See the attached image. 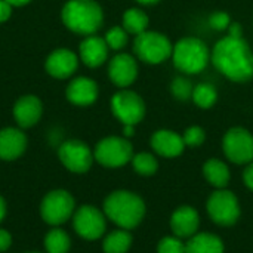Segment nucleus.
<instances>
[{
  "mask_svg": "<svg viewBox=\"0 0 253 253\" xmlns=\"http://www.w3.org/2000/svg\"><path fill=\"white\" fill-rule=\"evenodd\" d=\"M208 212L215 224L224 227L233 225L240 216L239 200L231 191L218 190L208 200Z\"/></svg>",
  "mask_w": 253,
  "mask_h": 253,
  "instance_id": "obj_8",
  "label": "nucleus"
},
{
  "mask_svg": "<svg viewBox=\"0 0 253 253\" xmlns=\"http://www.w3.org/2000/svg\"><path fill=\"white\" fill-rule=\"evenodd\" d=\"M123 133H125V136H132V135L135 133V126H132V125H125Z\"/></svg>",
  "mask_w": 253,
  "mask_h": 253,
  "instance_id": "obj_38",
  "label": "nucleus"
},
{
  "mask_svg": "<svg viewBox=\"0 0 253 253\" xmlns=\"http://www.w3.org/2000/svg\"><path fill=\"white\" fill-rule=\"evenodd\" d=\"M231 24V18L227 12H215L209 16V25L213 30L222 31L225 28H228Z\"/></svg>",
  "mask_w": 253,
  "mask_h": 253,
  "instance_id": "obj_32",
  "label": "nucleus"
},
{
  "mask_svg": "<svg viewBox=\"0 0 253 253\" xmlns=\"http://www.w3.org/2000/svg\"><path fill=\"white\" fill-rule=\"evenodd\" d=\"M4 216H6V202L0 196V222L4 219Z\"/></svg>",
  "mask_w": 253,
  "mask_h": 253,
  "instance_id": "obj_37",
  "label": "nucleus"
},
{
  "mask_svg": "<svg viewBox=\"0 0 253 253\" xmlns=\"http://www.w3.org/2000/svg\"><path fill=\"white\" fill-rule=\"evenodd\" d=\"M136 1L141 3V4H154V3H157L160 0H136Z\"/></svg>",
  "mask_w": 253,
  "mask_h": 253,
  "instance_id": "obj_40",
  "label": "nucleus"
},
{
  "mask_svg": "<svg viewBox=\"0 0 253 253\" xmlns=\"http://www.w3.org/2000/svg\"><path fill=\"white\" fill-rule=\"evenodd\" d=\"M31 253H39V252H31Z\"/></svg>",
  "mask_w": 253,
  "mask_h": 253,
  "instance_id": "obj_41",
  "label": "nucleus"
},
{
  "mask_svg": "<svg viewBox=\"0 0 253 253\" xmlns=\"http://www.w3.org/2000/svg\"><path fill=\"white\" fill-rule=\"evenodd\" d=\"M199 224H200L199 213L193 208H190V206L178 208L173 212L172 218H170L172 231L179 239L193 237L196 234L197 228H199Z\"/></svg>",
  "mask_w": 253,
  "mask_h": 253,
  "instance_id": "obj_19",
  "label": "nucleus"
},
{
  "mask_svg": "<svg viewBox=\"0 0 253 253\" xmlns=\"http://www.w3.org/2000/svg\"><path fill=\"white\" fill-rule=\"evenodd\" d=\"M12 4H9L6 0H0V24L7 21L12 15Z\"/></svg>",
  "mask_w": 253,
  "mask_h": 253,
  "instance_id": "obj_33",
  "label": "nucleus"
},
{
  "mask_svg": "<svg viewBox=\"0 0 253 253\" xmlns=\"http://www.w3.org/2000/svg\"><path fill=\"white\" fill-rule=\"evenodd\" d=\"M93 157L99 165L105 168H120L132 160L133 148L126 138L108 136L96 144Z\"/></svg>",
  "mask_w": 253,
  "mask_h": 253,
  "instance_id": "obj_6",
  "label": "nucleus"
},
{
  "mask_svg": "<svg viewBox=\"0 0 253 253\" xmlns=\"http://www.w3.org/2000/svg\"><path fill=\"white\" fill-rule=\"evenodd\" d=\"M108 44L105 39H101L98 36H87L83 39V42L79 46V55L84 65L90 68H96L102 65L108 56Z\"/></svg>",
  "mask_w": 253,
  "mask_h": 253,
  "instance_id": "obj_18",
  "label": "nucleus"
},
{
  "mask_svg": "<svg viewBox=\"0 0 253 253\" xmlns=\"http://www.w3.org/2000/svg\"><path fill=\"white\" fill-rule=\"evenodd\" d=\"M42 114L43 105L36 95H24L13 105V119L22 129L37 125Z\"/></svg>",
  "mask_w": 253,
  "mask_h": 253,
  "instance_id": "obj_15",
  "label": "nucleus"
},
{
  "mask_svg": "<svg viewBox=\"0 0 253 253\" xmlns=\"http://www.w3.org/2000/svg\"><path fill=\"white\" fill-rule=\"evenodd\" d=\"M58 157L61 163L70 172H74V173L87 172L93 162V153L84 142L79 139L65 141L58 150Z\"/></svg>",
  "mask_w": 253,
  "mask_h": 253,
  "instance_id": "obj_11",
  "label": "nucleus"
},
{
  "mask_svg": "<svg viewBox=\"0 0 253 253\" xmlns=\"http://www.w3.org/2000/svg\"><path fill=\"white\" fill-rule=\"evenodd\" d=\"M65 96L74 105L87 107L98 98V84L89 77H77L67 86Z\"/></svg>",
  "mask_w": 253,
  "mask_h": 253,
  "instance_id": "obj_17",
  "label": "nucleus"
},
{
  "mask_svg": "<svg viewBox=\"0 0 253 253\" xmlns=\"http://www.w3.org/2000/svg\"><path fill=\"white\" fill-rule=\"evenodd\" d=\"M203 175L205 178L216 188H225L230 182V170L228 166L218 160V159H211L205 163L203 166Z\"/></svg>",
  "mask_w": 253,
  "mask_h": 253,
  "instance_id": "obj_22",
  "label": "nucleus"
},
{
  "mask_svg": "<svg viewBox=\"0 0 253 253\" xmlns=\"http://www.w3.org/2000/svg\"><path fill=\"white\" fill-rule=\"evenodd\" d=\"M157 253H185V245L179 237H165L157 246Z\"/></svg>",
  "mask_w": 253,
  "mask_h": 253,
  "instance_id": "obj_30",
  "label": "nucleus"
},
{
  "mask_svg": "<svg viewBox=\"0 0 253 253\" xmlns=\"http://www.w3.org/2000/svg\"><path fill=\"white\" fill-rule=\"evenodd\" d=\"M74 212V199L65 190H53L44 196L40 205V215L49 225L67 222Z\"/></svg>",
  "mask_w": 253,
  "mask_h": 253,
  "instance_id": "obj_7",
  "label": "nucleus"
},
{
  "mask_svg": "<svg viewBox=\"0 0 253 253\" xmlns=\"http://www.w3.org/2000/svg\"><path fill=\"white\" fill-rule=\"evenodd\" d=\"M206 135H205V130L200 127V126H191L185 130L182 139H184V144L185 145H190V147H199L203 144Z\"/></svg>",
  "mask_w": 253,
  "mask_h": 253,
  "instance_id": "obj_31",
  "label": "nucleus"
},
{
  "mask_svg": "<svg viewBox=\"0 0 253 253\" xmlns=\"http://www.w3.org/2000/svg\"><path fill=\"white\" fill-rule=\"evenodd\" d=\"M148 21L150 19H148L147 13L138 7H130L123 13V28L129 34L138 36V34L147 31Z\"/></svg>",
  "mask_w": 253,
  "mask_h": 253,
  "instance_id": "obj_23",
  "label": "nucleus"
},
{
  "mask_svg": "<svg viewBox=\"0 0 253 253\" xmlns=\"http://www.w3.org/2000/svg\"><path fill=\"white\" fill-rule=\"evenodd\" d=\"M153 150L163 157H176L184 151V139L172 130H159L151 136Z\"/></svg>",
  "mask_w": 253,
  "mask_h": 253,
  "instance_id": "obj_20",
  "label": "nucleus"
},
{
  "mask_svg": "<svg viewBox=\"0 0 253 253\" xmlns=\"http://www.w3.org/2000/svg\"><path fill=\"white\" fill-rule=\"evenodd\" d=\"M27 148V136L21 129L4 127L0 130V159L6 162L16 160Z\"/></svg>",
  "mask_w": 253,
  "mask_h": 253,
  "instance_id": "obj_16",
  "label": "nucleus"
},
{
  "mask_svg": "<svg viewBox=\"0 0 253 253\" xmlns=\"http://www.w3.org/2000/svg\"><path fill=\"white\" fill-rule=\"evenodd\" d=\"M224 153L228 160L237 165L253 160V136L245 127H233L224 136Z\"/></svg>",
  "mask_w": 253,
  "mask_h": 253,
  "instance_id": "obj_10",
  "label": "nucleus"
},
{
  "mask_svg": "<svg viewBox=\"0 0 253 253\" xmlns=\"http://www.w3.org/2000/svg\"><path fill=\"white\" fill-rule=\"evenodd\" d=\"M104 212L123 230L135 228L145 215L142 199L130 191H114L104 202Z\"/></svg>",
  "mask_w": 253,
  "mask_h": 253,
  "instance_id": "obj_3",
  "label": "nucleus"
},
{
  "mask_svg": "<svg viewBox=\"0 0 253 253\" xmlns=\"http://www.w3.org/2000/svg\"><path fill=\"white\" fill-rule=\"evenodd\" d=\"M130 245H132V236L122 228L110 233L105 237L102 243V249L105 253H126L129 251Z\"/></svg>",
  "mask_w": 253,
  "mask_h": 253,
  "instance_id": "obj_24",
  "label": "nucleus"
},
{
  "mask_svg": "<svg viewBox=\"0 0 253 253\" xmlns=\"http://www.w3.org/2000/svg\"><path fill=\"white\" fill-rule=\"evenodd\" d=\"M228 31H230V36H231V37H242V34H243V28H242V25H240L239 22L230 24Z\"/></svg>",
  "mask_w": 253,
  "mask_h": 253,
  "instance_id": "obj_36",
  "label": "nucleus"
},
{
  "mask_svg": "<svg viewBox=\"0 0 253 253\" xmlns=\"http://www.w3.org/2000/svg\"><path fill=\"white\" fill-rule=\"evenodd\" d=\"M108 76L119 87L130 86L138 77V64L129 53L116 55L108 65Z\"/></svg>",
  "mask_w": 253,
  "mask_h": 253,
  "instance_id": "obj_13",
  "label": "nucleus"
},
{
  "mask_svg": "<svg viewBox=\"0 0 253 253\" xmlns=\"http://www.w3.org/2000/svg\"><path fill=\"white\" fill-rule=\"evenodd\" d=\"M6 1L12 6H24V4L30 3L31 0H6Z\"/></svg>",
  "mask_w": 253,
  "mask_h": 253,
  "instance_id": "obj_39",
  "label": "nucleus"
},
{
  "mask_svg": "<svg viewBox=\"0 0 253 253\" xmlns=\"http://www.w3.org/2000/svg\"><path fill=\"white\" fill-rule=\"evenodd\" d=\"M12 245V236L6 230H0V252H4Z\"/></svg>",
  "mask_w": 253,
  "mask_h": 253,
  "instance_id": "obj_34",
  "label": "nucleus"
},
{
  "mask_svg": "<svg viewBox=\"0 0 253 253\" xmlns=\"http://www.w3.org/2000/svg\"><path fill=\"white\" fill-rule=\"evenodd\" d=\"M61 18L70 31L92 36L102 27L104 12L95 0H70L64 4Z\"/></svg>",
  "mask_w": 253,
  "mask_h": 253,
  "instance_id": "obj_2",
  "label": "nucleus"
},
{
  "mask_svg": "<svg viewBox=\"0 0 253 253\" xmlns=\"http://www.w3.org/2000/svg\"><path fill=\"white\" fill-rule=\"evenodd\" d=\"M79 65V58L74 52L59 47L49 53L44 62V68L49 76L55 79H67L74 74Z\"/></svg>",
  "mask_w": 253,
  "mask_h": 253,
  "instance_id": "obj_14",
  "label": "nucleus"
},
{
  "mask_svg": "<svg viewBox=\"0 0 253 253\" xmlns=\"http://www.w3.org/2000/svg\"><path fill=\"white\" fill-rule=\"evenodd\" d=\"M191 98L194 99V102L200 108H211L216 102L218 93H216V89L212 84L200 83V84L194 86V90H193V96Z\"/></svg>",
  "mask_w": 253,
  "mask_h": 253,
  "instance_id": "obj_26",
  "label": "nucleus"
},
{
  "mask_svg": "<svg viewBox=\"0 0 253 253\" xmlns=\"http://www.w3.org/2000/svg\"><path fill=\"white\" fill-rule=\"evenodd\" d=\"M175 67L185 74H197L203 71L209 62V49L203 40L197 37H185L179 40L172 50Z\"/></svg>",
  "mask_w": 253,
  "mask_h": 253,
  "instance_id": "obj_4",
  "label": "nucleus"
},
{
  "mask_svg": "<svg viewBox=\"0 0 253 253\" xmlns=\"http://www.w3.org/2000/svg\"><path fill=\"white\" fill-rule=\"evenodd\" d=\"M113 114L123 125H138L145 116V104L142 98L132 90L117 92L111 99Z\"/></svg>",
  "mask_w": 253,
  "mask_h": 253,
  "instance_id": "obj_9",
  "label": "nucleus"
},
{
  "mask_svg": "<svg viewBox=\"0 0 253 253\" xmlns=\"http://www.w3.org/2000/svg\"><path fill=\"white\" fill-rule=\"evenodd\" d=\"M185 253H224V245L219 237L209 233H200L188 240Z\"/></svg>",
  "mask_w": 253,
  "mask_h": 253,
  "instance_id": "obj_21",
  "label": "nucleus"
},
{
  "mask_svg": "<svg viewBox=\"0 0 253 253\" xmlns=\"http://www.w3.org/2000/svg\"><path fill=\"white\" fill-rule=\"evenodd\" d=\"M70 248L71 240L64 230L53 228L44 237V249L47 253H67Z\"/></svg>",
  "mask_w": 253,
  "mask_h": 253,
  "instance_id": "obj_25",
  "label": "nucleus"
},
{
  "mask_svg": "<svg viewBox=\"0 0 253 253\" xmlns=\"http://www.w3.org/2000/svg\"><path fill=\"white\" fill-rule=\"evenodd\" d=\"M243 179H245V184L248 185V188H251L253 191V163H251V165L245 169Z\"/></svg>",
  "mask_w": 253,
  "mask_h": 253,
  "instance_id": "obj_35",
  "label": "nucleus"
},
{
  "mask_svg": "<svg viewBox=\"0 0 253 253\" xmlns=\"http://www.w3.org/2000/svg\"><path fill=\"white\" fill-rule=\"evenodd\" d=\"M212 62L233 82L245 83L253 77V52L243 37L221 39L212 50Z\"/></svg>",
  "mask_w": 253,
  "mask_h": 253,
  "instance_id": "obj_1",
  "label": "nucleus"
},
{
  "mask_svg": "<svg viewBox=\"0 0 253 253\" xmlns=\"http://www.w3.org/2000/svg\"><path fill=\"white\" fill-rule=\"evenodd\" d=\"M193 90H194V86L191 84L188 79L176 77L172 83V93L176 99H181V101L190 99L193 96Z\"/></svg>",
  "mask_w": 253,
  "mask_h": 253,
  "instance_id": "obj_29",
  "label": "nucleus"
},
{
  "mask_svg": "<svg viewBox=\"0 0 253 253\" xmlns=\"http://www.w3.org/2000/svg\"><path fill=\"white\" fill-rule=\"evenodd\" d=\"M127 31L123 27H113L107 31L105 34V42L110 49L113 50H120L126 46L127 43Z\"/></svg>",
  "mask_w": 253,
  "mask_h": 253,
  "instance_id": "obj_28",
  "label": "nucleus"
},
{
  "mask_svg": "<svg viewBox=\"0 0 253 253\" xmlns=\"http://www.w3.org/2000/svg\"><path fill=\"white\" fill-rule=\"evenodd\" d=\"M135 55L147 64H160L166 61L173 50L170 40L156 31H144L133 42Z\"/></svg>",
  "mask_w": 253,
  "mask_h": 253,
  "instance_id": "obj_5",
  "label": "nucleus"
},
{
  "mask_svg": "<svg viewBox=\"0 0 253 253\" xmlns=\"http://www.w3.org/2000/svg\"><path fill=\"white\" fill-rule=\"evenodd\" d=\"M132 165H133V169L139 175H144V176L154 175L157 168H159L156 157L153 154H150V153H139V154L133 156L132 157Z\"/></svg>",
  "mask_w": 253,
  "mask_h": 253,
  "instance_id": "obj_27",
  "label": "nucleus"
},
{
  "mask_svg": "<svg viewBox=\"0 0 253 253\" xmlns=\"http://www.w3.org/2000/svg\"><path fill=\"white\" fill-rule=\"evenodd\" d=\"M73 225L76 233L86 240H98L105 233V218L102 212L89 205L77 209Z\"/></svg>",
  "mask_w": 253,
  "mask_h": 253,
  "instance_id": "obj_12",
  "label": "nucleus"
}]
</instances>
